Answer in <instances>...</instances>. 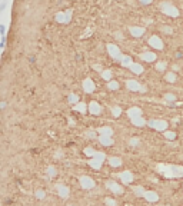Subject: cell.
I'll use <instances>...</instances> for the list:
<instances>
[{
    "label": "cell",
    "mask_w": 183,
    "mask_h": 206,
    "mask_svg": "<svg viewBox=\"0 0 183 206\" xmlns=\"http://www.w3.org/2000/svg\"><path fill=\"white\" fill-rule=\"evenodd\" d=\"M157 170H160L162 175L167 176V177H182L183 176V167L182 166H164V165H159Z\"/></svg>",
    "instance_id": "cell-1"
},
{
    "label": "cell",
    "mask_w": 183,
    "mask_h": 206,
    "mask_svg": "<svg viewBox=\"0 0 183 206\" xmlns=\"http://www.w3.org/2000/svg\"><path fill=\"white\" fill-rule=\"evenodd\" d=\"M147 125H149L150 128L159 130V132H164V130L167 129V126H169L166 120H149Z\"/></svg>",
    "instance_id": "cell-2"
},
{
    "label": "cell",
    "mask_w": 183,
    "mask_h": 206,
    "mask_svg": "<svg viewBox=\"0 0 183 206\" xmlns=\"http://www.w3.org/2000/svg\"><path fill=\"white\" fill-rule=\"evenodd\" d=\"M79 183H80V186H82L83 189H93V187L96 186L95 180L91 179V177H89V176H82V177L79 179Z\"/></svg>",
    "instance_id": "cell-3"
},
{
    "label": "cell",
    "mask_w": 183,
    "mask_h": 206,
    "mask_svg": "<svg viewBox=\"0 0 183 206\" xmlns=\"http://www.w3.org/2000/svg\"><path fill=\"white\" fill-rule=\"evenodd\" d=\"M106 187H107L110 192H113L115 195H122V193H123V187H122L119 183H116L115 180H107V182H106Z\"/></svg>",
    "instance_id": "cell-4"
},
{
    "label": "cell",
    "mask_w": 183,
    "mask_h": 206,
    "mask_svg": "<svg viewBox=\"0 0 183 206\" xmlns=\"http://www.w3.org/2000/svg\"><path fill=\"white\" fill-rule=\"evenodd\" d=\"M162 9H163V12H164L166 15H169V16H173V17H176V16L179 15L177 9H176V7H173L170 3H162Z\"/></svg>",
    "instance_id": "cell-5"
},
{
    "label": "cell",
    "mask_w": 183,
    "mask_h": 206,
    "mask_svg": "<svg viewBox=\"0 0 183 206\" xmlns=\"http://www.w3.org/2000/svg\"><path fill=\"white\" fill-rule=\"evenodd\" d=\"M126 86H127V89L129 90H132V92H145L146 89L143 87V86H140L136 80H127V83H126Z\"/></svg>",
    "instance_id": "cell-6"
},
{
    "label": "cell",
    "mask_w": 183,
    "mask_h": 206,
    "mask_svg": "<svg viewBox=\"0 0 183 206\" xmlns=\"http://www.w3.org/2000/svg\"><path fill=\"white\" fill-rule=\"evenodd\" d=\"M119 177H120L122 183H132L133 179H135V177H133V173L129 172V170H125V172L119 173Z\"/></svg>",
    "instance_id": "cell-7"
},
{
    "label": "cell",
    "mask_w": 183,
    "mask_h": 206,
    "mask_svg": "<svg viewBox=\"0 0 183 206\" xmlns=\"http://www.w3.org/2000/svg\"><path fill=\"white\" fill-rule=\"evenodd\" d=\"M56 189H57V193H59V196H60V197H63V199L69 197V193H70V190H69V187H67L66 185H62V183H59V185H56Z\"/></svg>",
    "instance_id": "cell-8"
},
{
    "label": "cell",
    "mask_w": 183,
    "mask_h": 206,
    "mask_svg": "<svg viewBox=\"0 0 183 206\" xmlns=\"http://www.w3.org/2000/svg\"><path fill=\"white\" fill-rule=\"evenodd\" d=\"M107 50L110 53L112 57H115L116 60H122V54H120V50L115 46V45H107Z\"/></svg>",
    "instance_id": "cell-9"
},
{
    "label": "cell",
    "mask_w": 183,
    "mask_h": 206,
    "mask_svg": "<svg viewBox=\"0 0 183 206\" xmlns=\"http://www.w3.org/2000/svg\"><path fill=\"white\" fill-rule=\"evenodd\" d=\"M89 112H90L91 115H100L102 108L99 106L97 102H90V103H89Z\"/></svg>",
    "instance_id": "cell-10"
},
{
    "label": "cell",
    "mask_w": 183,
    "mask_h": 206,
    "mask_svg": "<svg viewBox=\"0 0 183 206\" xmlns=\"http://www.w3.org/2000/svg\"><path fill=\"white\" fill-rule=\"evenodd\" d=\"M149 45L153 46L154 49H163V42H162L157 36H152V37L149 39Z\"/></svg>",
    "instance_id": "cell-11"
},
{
    "label": "cell",
    "mask_w": 183,
    "mask_h": 206,
    "mask_svg": "<svg viewBox=\"0 0 183 206\" xmlns=\"http://www.w3.org/2000/svg\"><path fill=\"white\" fill-rule=\"evenodd\" d=\"M127 116L130 119H136V118H142V109L139 108H132L127 110Z\"/></svg>",
    "instance_id": "cell-12"
},
{
    "label": "cell",
    "mask_w": 183,
    "mask_h": 206,
    "mask_svg": "<svg viewBox=\"0 0 183 206\" xmlns=\"http://www.w3.org/2000/svg\"><path fill=\"white\" fill-rule=\"evenodd\" d=\"M145 199H146L147 202H157V200H159V195H157L156 192H153V190H146Z\"/></svg>",
    "instance_id": "cell-13"
},
{
    "label": "cell",
    "mask_w": 183,
    "mask_h": 206,
    "mask_svg": "<svg viewBox=\"0 0 183 206\" xmlns=\"http://www.w3.org/2000/svg\"><path fill=\"white\" fill-rule=\"evenodd\" d=\"M95 83L93 82H91L90 79H86L84 82H83V89H84V92L86 93H91V92H93L95 90Z\"/></svg>",
    "instance_id": "cell-14"
},
{
    "label": "cell",
    "mask_w": 183,
    "mask_h": 206,
    "mask_svg": "<svg viewBox=\"0 0 183 206\" xmlns=\"http://www.w3.org/2000/svg\"><path fill=\"white\" fill-rule=\"evenodd\" d=\"M102 165H103V160L96 159V157H91V159L89 160V166H91L93 169H100V167H102Z\"/></svg>",
    "instance_id": "cell-15"
},
{
    "label": "cell",
    "mask_w": 183,
    "mask_h": 206,
    "mask_svg": "<svg viewBox=\"0 0 183 206\" xmlns=\"http://www.w3.org/2000/svg\"><path fill=\"white\" fill-rule=\"evenodd\" d=\"M97 133H99L100 136H110V138H112V135H113V130H112L110 128H106V126H103V128H99V129H97Z\"/></svg>",
    "instance_id": "cell-16"
},
{
    "label": "cell",
    "mask_w": 183,
    "mask_h": 206,
    "mask_svg": "<svg viewBox=\"0 0 183 206\" xmlns=\"http://www.w3.org/2000/svg\"><path fill=\"white\" fill-rule=\"evenodd\" d=\"M99 142L103 146H112L113 145V139L110 136H99Z\"/></svg>",
    "instance_id": "cell-17"
},
{
    "label": "cell",
    "mask_w": 183,
    "mask_h": 206,
    "mask_svg": "<svg viewBox=\"0 0 183 206\" xmlns=\"http://www.w3.org/2000/svg\"><path fill=\"white\" fill-rule=\"evenodd\" d=\"M140 57H142L143 60H146V62H154V60H156V54H154V53H152V52L142 53V54H140Z\"/></svg>",
    "instance_id": "cell-18"
},
{
    "label": "cell",
    "mask_w": 183,
    "mask_h": 206,
    "mask_svg": "<svg viewBox=\"0 0 183 206\" xmlns=\"http://www.w3.org/2000/svg\"><path fill=\"white\" fill-rule=\"evenodd\" d=\"M109 165L113 166V167H119V166H122V159L112 156V157H109Z\"/></svg>",
    "instance_id": "cell-19"
},
{
    "label": "cell",
    "mask_w": 183,
    "mask_h": 206,
    "mask_svg": "<svg viewBox=\"0 0 183 206\" xmlns=\"http://www.w3.org/2000/svg\"><path fill=\"white\" fill-rule=\"evenodd\" d=\"M130 32H132V35H133V36L140 37V36L143 35L145 29H143V27H130Z\"/></svg>",
    "instance_id": "cell-20"
},
{
    "label": "cell",
    "mask_w": 183,
    "mask_h": 206,
    "mask_svg": "<svg viewBox=\"0 0 183 206\" xmlns=\"http://www.w3.org/2000/svg\"><path fill=\"white\" fill-rule=\"evenodd\" d=\"M133 192H135V195L139 196V197H145V193H146V190H145L142 186H135V187H133Z\"/></svg>",
    "instance_id": "cell-21"
},
{
    "label": "cell",
    "mask_w": 183,
    "mask_h": 206,
    "mask_svg": "<svg viewBox=\"0 0 183 206\" xmlns=\"http://www.w3.org/2000/svg\"><path fill=\"white\" fill-rule=\"evenodd\" d=\"M132 123H133L135 126H137V128H142V126L146 125V120H145L143 118H136V119H132Z\"/></svg>",
    "instance_id": "cell-22"
},
{
    "label": "cell",
    "mask_w": 183,
    "mask_h": 206,
    "mask_svg": "<svg viewBox=\"0 0 183 206\" xmlns=\"http://www.w3.org/2000/svg\"><path fill=\"white\" fill-rule=\"evenodd\" d=\"M130 69H132V72H133V73H136V74L143 73V67H142L140 64H137V63H133V64L130 66Z\"/></svg>",
    "instance_id": "cell-23"
},
{
    "label": "cell",
    "mask_w": 183,
    "mask_h": 206,
    "mask_svg": "<svg viewBox=\"0 0 183 206\" xmlns=\"http://www.w3.org/2000/svg\"><path fill=\"white\" fill-rule=\"evenodd\" d=\"M74 110H77V112H80V113H84V112L87 110V106L84 105V103H76Z\"/></svg>",
    "instance_id": "cell-24"
},
{
    "label": "cell",
    "mask_w": 183,
    "mask_h": 206,
    "mask_svg": "<svg viewBox=\"0 0 183 206\" xmlns=\"http://www.w3.org/2000/svg\"><path fill=\"white\" fill-rule=\"evenodd\" d=\"M46 173L49 175V177H54V176L57 175V169H56L54 166H49V167L46 169Z\"/></svg>",
    "instance_id": "cell-25"
},
{
    "label": "cell",
    "mask_w": 183,
    "mask_h": 206,
    "mask_svg": "<svg viewBox=\"0 0 183 206\" xmlns=\"http://www.w3.org/2000/svg\"><path fill=\"white\" fill-rule=\"evenodd\" d=\"M120 62H122L123 66H127V67H130V66L133 64V63H132V59H130L129 56H122V60H120Z\"/></svg>",
    "instance_id": "cell-26"
},
{
    "label": "cell",
    "mask_w": 183,
    "mask_h": 206,
    "mask_svg": "<svg viewBox=\"0 0 183 206\" xmlns=\"http://www.w3.org/2000/svg\"><path fill=\"white\" fill-rule=\"evenodd\" d=\"M84 155H86V156H89V157H95L96 150H95L93 148H86V149H84Z\"/></svg>",
    "instance_id": "cell-27"
},
{
    "label": "cell",
    "mask_w": 183,
    "mask_h": 206,
    "mask_svg": "<svg viewBox=\"0 0 183 206\" xmlns=\"http://www.w3.org/2000/svg\"><path fill=\"white\" fill-rule=\"evenodd\" d=\"M96 133H97V130H87L84 133V136L89 139H95V138H99V136H96Z\"/></svg>",
    "instance_id": "cell-28"
},
{
    "label": "cell",
    "mask_w": 183,
    "mask_h": 206,
    "mask_svg": "<svg viewBox=\"0 0 183 206\" xmlns=\"http://www.w3.org/2000/svg\"><path fill=\"white\" fill-rule=\"evenodd\" d=\"M120 113H122V109H120L119 106H115V108L112 109V115H113L115 118H119V116H120Z\"/></svg>",
    "instance_id": "cell-29"
},
{
    "label": "cell",
    "mask_w": 183,
    "mask_h": 206,
    "mask_svg": "<svg viewBox=\"0 0 183 206\" xmlns=\"http://www.w3.org/2000/svg\"><path fill=\"white\" fill-rule=\"evenodd\" d=\"M105 203H106L107 206H117V202H116L115 199H112V197H106V199H105Z\"/></svg>",
    "instance_id": "cell-30"
},
{
    "label": "cell",
    "mask_w": 183,
    "mask_h": 206,
    "mask_svg": "<svg viewBox=\"0 0 183 206\" xmlns=\"http://www.w3.org/2000/svg\"><path fill=\"white\" fill-rule=\"evenodd\" d=\"M166 80H167L169 83L176 82V74H174V73H167V74H166Z\"/></svg>",
    "instance_id": "cell-31"
},
{
    "label": "cell",
    "mask_w": 183,
    "mask_h": 206,
    "mask_svg": "<svg viewBox=\"0 0 183 206\" xmlns=\"http://www.w3.org/2000/svg\"><path fill=\"white\" fill-rule=\"evenodd\" d=\"M95 157L96 159H100V160H106V155H105V152H99V150H96V155H95Z\"/></svg>",
    "instance_id": "cell-32"
},
{
    "label": "cell",
    "mask_w": 183,
    "mask_h": 206,
    "mask_svg": "<svg viewBox=\"0 0 183 206\" xmlns=\"http://www.w3.org/2000/svg\"><path fill=\"white\" fill-rule=\"evenodd\" d=\"M34 195H36V197H37V199H44V197H46V192H44V190H42V189L36 190V193H34Z\"/></svg>",
    "instance_id": "cell-33"
},
{
    "label": "cell",
    "mask_w": 183,
    "mask_h": 206,
    "mask_svg": "<svg viewBox=\"0 0 183 206\" xmlns=\"http://www.w3.org/2000/svg\"><path fill=\"white\" fill-rule=\"evenodd\" d=\"M102 76H103L105 80H110L112 79V72L110 70H105V72H102Z\"/></svg>",
    "instance_id": "cell-34"
},
{
    "label": "cell",
    "mask_w": 183,
    "mask_h": 206,
    "mask_svg": "<svg viewBox=\"0 0 183 206\" xmlns=\"http://www.w3.org/2000/svg\"><path fill=\"white\" fill-rule=\"evenodd\" d=\"M109 89H112V90L119 89V83H117V82H115V80H110V82H109Z\"/></svg>",
    "instance_id": "cell-35"
},
{
    "label": "cell",
    "mask_w": 183,
    "mask_h": 206,
    "mask_svg": "<svg viewBox=\"0 0 183 206\" xmlns=\"http://www.w3.org/2000/svg\"><path fill=\"white\" fill-rule=\"evenodd\" d=\"M69 103H79V97L76 94H69Z\"/></svg>",
    "instance_id": "cell-36"
},
{
    "label": "cell",
    "mask_w": 183,
    "mask_h": 206,
    "mask_svg": "<svg viewBox=\"0 0 183 206\" xmlns=\"http://www.w3.org/2000/svg\"><path fill=\"white\" fill-rule=\"evenodd\" d=\"M164 136H166L169 140H173V139L176 138V133H174V132H164Z\"/></svg>",
    "instance_id": "cell-37"
},
{
    "label": "cell",
    "mask_w": 183,
    "mask_h": 206,
    "mask_svg": "<svg viewBox=\"0 0 183 206\" xmlns=\"http://www.w3.org/2000/svg\"><path fill=\"white\" fill-rule=\"evenodd\" d=\"M164 99H166L167 102H174V100H176V96H174V94H170V93H167V94L164 96Z\"/></svg>",
    "instance_id": "cell-38"
},
{
    "label": "cell",
    "mask_w": 183,
    "mask_h": 206,
    "mask_svg": "<svg viewBox=\"0 0 183 206\" xmlns=\"http://www.w3.org/2000/svg\"><path fill=\"white\" fill-rule=\"evenodd\" d=\"M129 143H130V146H137V145H139V143H140V140H139V139H137V138H132V139H130V142H129Z\"/></svg>",
    "instance_id": "cell-39"
},
{
    "label": "cell",
    "mask_w": 183,
    "mask_h": 206,
    "mask_svg": "<svg viewBox=\"0 0 183 206\" xmlns=\"http://www.w3.org/2000/svg\"><path fill=\"white\" fill-rule=\"evenodd\" d=\"M164 67H166V63H164V62L157 63V66H156V69H157L159 72H163V70H164Z\"/></svg>",
    "instance_id": "cell-40"
},
{
    "label": "cell",
    "mask_w": 183,
    "mask_h": 206,
    "mask_svg": "<svg viewBox=\"0 0 183 206\" xmlns=\"http://www.w3.org/2000/svg\"><path fill=\"white\" fill-rule=\"evenodd\" d=\"M163 30H164L166 33H172V29H169V27H163Z\"/></svg>",
    "instance_id": "cell-41"
},
{
    "label": "cell",
    "mask_w": 183,
    "mask_h": 206,
    "mask_svg": "<svg viewBox=\"0 0 183 206\" xmlns=\"http://www.w3.org/2000/svg\"><path fill=\"white\" fill-rule=\"evenodd\" d=\"M142 3H145V5H149V3H152V0H142Z\"/></svg>",
    "instance_id": "cell-42"
},
{
    "label": "cell",
    "mask_w": 183,
    "mask_h": 206,
    "mask_svg": "<svg viewBox=\"0 0 183 206\" xmlns=\"http://www.w3.org/2000/svg\"><path fill=\"white\" fill-rule=\"evenodd\" d=\"M62 155H63V153H62V152H57V153H56V155H54V156H56V157H62Z\"/></svg>",
    "instance_id": "cell-43"
},
{
    "label": "cell",
    "mask_w": 183,
    "mask_h": 206,
    "mask_svg": "<svg viewBox=\"0 0 183 206\" xmlns=\"http://www.w3.org/2000/svg\"><path fill=\"white\" fill-rule=\"evenodd\" d=\"M95 69H96V70H102V67H100L99 64H96V66H95Z\"/></svg>",
    "instance_id": "cell-44"
}]
</instances>
